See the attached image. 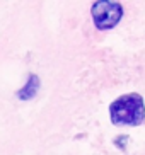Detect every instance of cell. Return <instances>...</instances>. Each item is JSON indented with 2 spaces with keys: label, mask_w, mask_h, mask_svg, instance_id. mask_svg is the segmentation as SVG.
Masks as SVG:
<instances>
[{
  "label": "cell",
  "mask_w": 145,
  "mask_h": 155,
  "mask_svg": "<svg viewBox=\"0 0 145 155\" xmlns=\"http://www.w3.org/2000/svg\"><path fill=\"white\" fill-rule=\"evenodd\" d=\"M92 21L94 26L99 31H108L113 29L123 17V5L120 2H108V0H101L96 2L91 9Z\"/></svg>",
  "instance_id": "7a4b0ae2"
},
{
  "label": "cell",
  "mask_w": 145,
  "mask_h": 155,
  "mask_svg": "<svg viewBox=\"0 0 145 155\" xmlns=\"http://www.w3.org/2000/svg\"><path fill=\"white\" fill-rule=\"evenodd\" d=\"M111 123L116 126H138L145 119L143 97L137 92L125 94L111 102L109 106Z\"/></svg>",
  "instance_id": "6da1fadb"
},
{
  "label": "cell",
  "mask_w": 145,
  "mask_h": 155,
  "mask_svg": "<svg viewBox=\"0 0 145 155\" xmlns=\"http://www.w3.org/2000/svg\"><path fill=\"white\" fill-rule=\"evenodd\" d=\"M39 85H41L39 77H38V75H34V73H31V75H29V78H27L26 85H24L21 91H17V97H19V99H22V101L32 99V97L38 94V91H39Z\"/></svg>",
  "instance_id": "3957f363"
}]
</instances>
